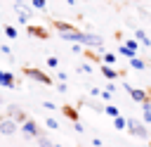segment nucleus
<instances>
[{
	"mask_svg": "<svg viewBox=\"0 0 151 147\" xmlns=\"http://www.w3.org/2000/svg\"><path fill=\"white\" fill-rule=\"evenodd\" d=\"M113 128H116V130H125V128H127V119H125V116H116V119H113Z\"/></svg>",
	"mask_w": 151,
	"mask_h": 147,
	"instance_id": "14",
	"label": "nucleus"
},
{
	"mask_svg": "<svg viewBox=\"0 0 151 147\" xmlns=\"http://www.w3.org/2000/svg\"><path fill=\"white\" fill-rule=\"evenodd\" d=\"M35 140H38V147H54V142L50 138H45V135H38Z\"/></svg>",
	"mask_w": 151,
	"mask_h": 147,
	"instance_id": "16",
	"label": "nucleus"
},
{
	"mask_svg": "<svg viewBox=\"0 0 151 147\" xmlns=\"http://www.w3.org/2000/svg\"><path fill=\"white\" fill-rule=\"evenodd\" d=\"M42 107H45V109H50V111H52V109H54V104H52V102H47V100H45V102H42Z\"/></svg>",
	"mask_w": 151,
	"mask_h": 147,
	"instance_id": "31",
	"label": "nucleus"
},
{
	"mask_svg": "<svg viewBox=\"0 0 151 147\" xmlns=\"http://www.w3.org/2000/svg\"><path fill=\"white\" fill-rule=\"evenodd\" d=\"M118 52H120L123 57H127V59H132V57H137V52H134V50H130V47H127L125 43H120V47H118Z\"/></svg>",
	"mask_w": 151,
	"mask_h": 147,
	"instance_id": "12",
	"label": "nucleus"
},
{
	"mask_svg": "<svg viewBox=\"0 0 151 147\" xmlns=\"http://www.w3.org/2000/svg\"><path fill=\"white\" fill-rule=\"evenodd\" d=\"M5 36H7V38H17V28L7 24V26H5Z\"/></svg>",
	"mask_w": 151,
	"mask_h": 147,
	"instance_id": "20",
	"label": "nucleus"
},
{
	"mask_svg": "<svg viewBox=\"0 0 151 147\" xmlns=\"http://www.w3.org/2000/svg\"><path fill=\"white\" fill-rule=\"evenodd\" d=\"M21 133H24L26 138H38V135H42L40 128H38V123H35L33 119H26V121L21 123Z\"/></svg>",
	"mask_w": 151,
	"mask_h": 147,
	"instance_id": "4",
	"label": "nucleus"
},
{
	"mask_svg": "<svg viewBox=\"0 0 151 147\" xmlns=\"http://www.w3.org/2000/svg\"><path fill=\"white\" fill-rule=\"evenodd\" d=\"M64 114H66L71 121H78V114H76V109H71V107H64Z\"/></svg>",
	"mask_w": 151,
	"mask_h": 147,
	"instance_id": "19",
	"label": "nucleus"
},
{
	"mask_svg": "<svg viewBox=\"0 0 151 147\" xmlns=\"http://www.w3.org/2000/svg\"><path fill=\"white\" fill-rule=\"evenodd\" d=\"M17 130H19V123H17V121H12L9 116L0 119V133H2V135H7V138H9V135H14Z\"/></svg>",
	"mask_w": 151,
	"mask_h": 147,
	"instance_id": "5",
	"label": "nucleus"
},
{
	"mask_svg": "<svg viewBox=\"0 0 151 147\" xmlns=\"http://www.w3.org/2000/svg\"><path fill=\"white\" fill-rule=\"evenodd\" d=\"M14 74H9V71H2V76H0V85H5V88H14Z\"/></svg>",
	"mask_w": 151,
	"mask_h": 147,
	"instance_id": "9",
	"label": "nucleus"
},
{
	"mask_svg": "<svg viewBox=\"0 0 151 147\" xmlns=\"http://www.w3.org/2000/svg\"><path fill=\"white\" fill-rule=\"evenodd\" d=\"M0 52H2V55H9V57H12V50H9V45H0Z\"/></svg>",
	"mask_w": 151,
	"mask_h": 147,
	"instance_id": "26",
	"label": "nucleus"
},
{
	"mask_svg": "<svg viewBox=\"0 0 151 147\" xmlns=\"http://www.w3.org/2000/svg\"><path fill=\"white\" fill-rule=\"evenodd\" d=\"M127 92H130V97H132L134 102H144V100H149L146 90H142V88H130Z\"/></svg>",
	"mask_w": 151,
	"mask_h": 147,
	"instance_id": "7",
	"label": "nucleus"
},
{
	"mask_svg": "<svg viewBox=\"0 0 151 147\" xmlns=\"http://www.w3.org/2000/svg\"><path fill=\"white\" fill-rule=\"evenodd\" d=\"M47 128H52V130H54V128H59V121H57L54 116H47Z\"/></svg>",
	"mask_w": 151,
	"mask_h": 147,
	"instance_id": "21",
	"label": "nucleus"
},
{
	"mask_svg": "<svg viewBox=\"0 0 151 147\" xmlns=\"http://www.w3.org/2000/svg\"><path fill=\"white\" fill-rule=\"evenodd\" d=\"M142 116H144V123H151V100L142 102Z\"/></svg>",
	"mask_w": 151,
	"mask_h": 147,
	"instance_id": "10",
	"label": "nucleus"
},
{
	"mask_svg": "<svg viewBox=\"0 0 151 147\" xmlns=\"http://www.w3.org/2000/svg\"><path fill=\"white\" fill-rule=\"evenodd\" d=\"M0 76H2V69H0Z\"/></svg>",
	"mask_w": 151,
	"mask_h": 147,
	"instance_id": "33",
	"label": "nucleus"
},
{
	"mask_svg": "<svg viewBox=\"0 0 151 147\" xmlns=\"http://www.w3.org/2000/svg\"><path fill=\"white\" fill-rule=\"evenodd\" d=\"M28 33L40 36V38H45V36H47V31H45V28H40V26H28Z\"/></svg>",
	"mask_w": 151,
	"mask_h": 147,
	"instance_id": "17",
	"label": "nucleus"
},
{
	"mask_svg": "<svg viewBox=\"0 0 151 147\" xmlns=\"http://www.w3.org/2000/svg\"><path fill=\"white\" fill-rule=\"evenodd\" d=\"M116 59H118V57H116L113 52H104V62H101V64H109V66H113V64H116Z\"/></svg>",
	"mask_w": 151,
	"mask_h": 147,
	"instance_id": "18",
	"label": "nucleus"
},
{
	"mask_svg": "<svg viewBox=\"0 0 151 147\" xmlns=\"http://www.w3.org/2000/svg\"><path fill=\"white\" fill-rule=\"evenodd\" d=\"M24 74L28 76V78H33V81H38V83H45V85H52V78L45 74V71H40V69H35V66H24Z\"/></svg>",
	"mask_w": 151,
	"mask_h": 147,
	"instance_id": "3",
	"label": "nucleus"
},
{
	"mask_svg": "<svg viewBox=\"0 0 151 147\" xmlns=\"http://www.w3.org/2000/svg\"><path fill=\"white\" fill-rule=\"evenodd\" d=\"M127 130H130L134 138H142V140L149 138V130H146V126H144L139 119H127Z\"/></svg>",
	"mask_w": 151,
	"mask_h": 147,
	"instance_id": "2",
	"label": "nucleus"
},
{
	"mask_svg": "<svg viewBox=\"0 0 151 147\" xmlns=\"http://www.w3.org/2000/svg\"><path fill=\"white\" fill-rule=\"evenodd\" d=\"M73 128H76L78 133H85V128H83V123H80V121H73Z\"/></svg>",
	"mask_w": 151,
	"mask_h": 147,
	"instance_id": "28",
	"label": "nucleus"
},
{
	"mask_svg": "<svg viewBox=\"0 0 151 147\" xmlns=\"http://www.w3.org/2000/svg\"><path fill=\"white\" fill-rule=\"evenodd\" d=\"M130 66H132V69H137V71H144V69H146V62H144V59H139V57H132V59H130Z\"/></svg>",
	"mask_w": 151,
	"mask_h": 147,
	"instance_id": "13",
	"label": "nucleus"
},
{
	"mask_svg": "<svg viewBox=\"0 0 151 147\" xmlns=\"http://www.w3.org/2000/svg\"><path fill=\"white\" fill-rule=\"evenodd\" d=\"M31 5H33L35 9H45V7H47V2H45V0H31Z\"/></svg>",
	"mask_w": 151,
	"mask_h": 147,
	"instance_id": "22",
	"label": "nucleus"
},
{
	"mask_svg": "<svg viewBox=\"0 0 151 147\" xmlns=\"http://www.w3.org/2000/svg\"><path fill=\"white\" fill-rule=\"evenodd\" d=\"M134 38H137V40H139L144 47H149V45H151V38H149V36H146L142 28H137V31H134Z\"/></svg>",
	"mask_w": 151,
	"mask_h": 147,
	"instance_id": "11",
	"label": "nucleus"
},
{
	"mask_svg": "<svg viewBox=\"0 0 151 147\" xmlns=\"http://www.w3.org/2000/svg\"><path fill=\"white\" fill-rule=\"evenodd\" d=\"M7 114H9V119H12V121H17V123H24V121H26V114H24V109H21V107H17V104H9Z\"/></svg>",
	"mask_w": 151,
	"mask_h": 147,
	"instance_id": "6",
	"label": "nucleus"
},
{
	"mask_svg": "<svg viewBox=\"0 0 151 147\" xmlns=\"http://www.w3.org/2000/svg\"><path fill=\"white\" fill-rule=\"evenodd\" d=\"M101 76H104L106 81H116V78H118V71H116L113 66H109V64H101Z\"/></svg>",
	"mask_w": 151,
	"mask_h": 147,
	"instance_id": "8",
	"label": "nucleus"
},
{
	"mask_svg": "<svg viewBox=\"0 0 151 147\" xmlns=\"http://www.w3.org/2000/svg\"><path fill=\"white\" fill-rule=\"evenodd\" d=\"M104 114H106V116H111V119L120 116V111H118V107H116V104H106V107H104Z\"/></svg>",
	"mask_w": 151,
	"mask_h": 147,
	"instance_id": "15",
	"label": "nucleus"
},
{
	"mask_svg": "<svg viewBox=\"0 0 151 147\" xmlns=\"http://www.w3.org/2000/svg\"><path fill=\"white\" fill-rule=\"evenodd\" d=\"M78 71H85V74H90V71H92V66H90V64H80V66H78Z\"/></svg>",
	"mask_w": 151,
	"mask_h": 147,
	"instance_id": "27",
	"label": "nucleus"
},
{
	"mask_svg": "<svg viewBox=\"0 0 151 147\" xmlns=\"http://www.w3.org/2000/svg\"><path fill=\"white\" fill-rule=\"evenodd\" d=\"M99 97H101V100H106V102H109V100H111V97H113V92H111V90H104V92H101V95H99Z\"/></svg>",
	"mask_w": 151,
	"mask_h": 147,
	"instance_id": "25",
	"label": "nucleus"
},
{
	"mask_svg": "<svg viewBox=\"0 0 151 147\" xmlns=\"http://www.w3.org/2000/svg\"><path fill=\"white\" fill-rule=\"evenodd\" d=\"M57 81H59V83H66V74L59 71V74H57Z\"/></svg>",
	"mask_w": 151,
	"mask_h": 147,
	"instance_id": "30",
	"label": "nucleus"
},
{
	"mask_svg": "<svg viewBox=\"0 0 151 147\" xmlns=\"http://www.w3.org/2000/svg\"><path fill=\"white\" fill-rule=\"evenodd\" d=\"M80 45H83V47H92V50H101V47H104V38L97 36V33L83 31V33H80Z\"/></svg>",
	"mask_w": 151,
	"mask_h": 147,
	"instance_id": "1",
	"label": "nucleus"
},
{
	"mask_svg": "<svg viewBox=\"0 0 151 147\" xmlns=\"http://www.w3.org/2000/svg\"><path fill=\"white\" fill-rule=\"evenodd\" d=\"M28 19H31V14H26V12H21V14H19V24H24V26H26V24H28Z\"/></svg>",
	"mask_w": 151,
	"mask_h": 147,
	"instance_id": "23",
	"label": "nucleus"
},
{
	"mask_svg": "<svg viewBox=\"0 0 151 147\" xmlns=\"http://www.w3.org/2000/svg\"><path fill=\"white\" fill-rule=\"evenodd\" d=\"M57 64H59L57 57H50V59H47V66H57Z\"/></svg>",
	"mask_w": 151,
	"mask_h": 147,
	"instance_id": "29",
	"label": "nucleus"
},
{
	"mask_svg": "<svg viewBox=\"0 0 151 147\" xmlns=\"http://www.w3.org/2000/svg\"><path fill=\"white\" fill-rule=\"evenodd\" d=\"M125 45H127L130 50H134V52H137V40H134V38H127V40H125Z\"/></svg>",
	"mask_w": 151,
	"mask_h": 147,
	"instance_id": "24",
	"label": "nucleus"
},
{
	"mask_svg": "<svg viewBox=\"0 0 151 147\" xmlns=\"http://www.w3.org/2000/svg\"><path fill=\"white\" fill-rule=\"evenodd\" d=\"M54 147H61V145H54Z\"/></svg>",
	"mask_w": 151,
	"mask_h": 147,
	"instance_id": "34",
	"label": "nucleus"
},
{
	"mask_svg": "<svg viewBox=\"0 0 151 147\" xmlns=\"http://www.w3.org/2000/svg\"><path fill=\"white\" fill-rule=\"evenodd\" d=\"M0 107H2V97H0Z\"/></svg>",
	"mask_w": 151,
	"mask_h": 147,
	"instance_id": "32",
	"label": "nucleus"
}]
</instances>
